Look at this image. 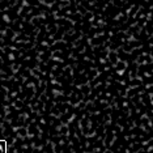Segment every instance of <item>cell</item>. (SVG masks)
<instances>
[{"instance_id":"1","label":"cell","mask_w":153,"mask_h":153,"mask_svg":"<svg viewBox=\"0 0 153 153\" xmlns=\"http://www.w3.org/2000/svg\"><path fill=\"white\" fill-rule=\"evenodd\" d=\"M0 153H5V145L0 141Z\"/></svg>"}]
</instances>
